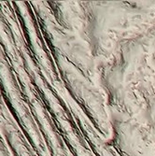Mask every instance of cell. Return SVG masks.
I'll list each match as a JSON object with an SVG mask.
<instances>
[{"label": "cell", "mask_w": 155, "mask_h": 156, "mask_svg": "<svg viewBox=\"0 0 155 156\" xmlns=\"http://www.w3.org/2000/svg\"><path fill=\"white\" fill-rule=\"evenodd\" d=\"M109 144L119 156H155V136L130 117L117 115Z\"/></svg>", "instance_id": "cell-1"}, {"label": "cell", "mask_w": 155, "mask_h": 156, "mask_svg": "<svg viewBox=\"0 0 155 156\" xmlns=\"http://www.w3.org/2000/svg\"><path fill=\"white\" fill-rule=\"evenodd\" d=\"M145 118L148 123L147 127L155 136V94L149 96L146 108H145Z\"/></svg>", "instance_id": "cell-2"}, {"label": "cell", "mask_w": 155, "mask_h": 156, "mask_svg": "<svg viewBox=\"0 0 155 156\" xmlns=\"http://www.w3.org/2000/svg\"><path fill=\"white\" fill-rule=\"evenodd\" d=\"M0 156H11L4 138L0 135Z\"/></svg>", "instance_id": "cell-3"}]
</instances>
